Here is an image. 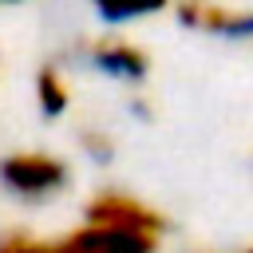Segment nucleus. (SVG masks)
I'll return each instance as SVG.
<instances>
[{
  "label": "nucleus",
  "mask_w": 253,
  "mask_h": 253,
  "mask_svg": "<svg viewBox=\"0 0 253 253\" xmlns=\"http://www.w3.org/2000/svg\"><path fill=\"white\" fill-rule=\"evenodd\" d=\"M0 182L16 194V198H51L67 186V166L63 158L55 154H43V150H16L0 162Z\"/></svg>",
  "instance_id": "obj_1"
},
{
  "label": "nucleus",
  "mask_w": 253,
  "mask_h": 253,
  "mask_svg": "<svg viewBox=\"0 0 253 253\" xmlns=\"http://www.w3.org/2000/svg\"><path fill=\"white\" fill-rule=\"evenodd\" d=\"M83 221L91 225H119V229H134V233H150L162 237L166 233V213H158L150 202L123 194V190H99L87 206H83Z\"/></svg>",
  "instance_id": "obj_2"
},
{
  "label": "nucleus",
  "mask_w": 253,
  "mask_h": 253,
  "mask_svg": "<svg viewBox=\"0 0 253 253\" xmlns=\"http://www.w3.org/2000/svg\"><path fill=\"white\" fill-rule=\"evenodd\" d=\"M83 51H87V63H91L95 71H103V75H111V79H119V83H142L146 71H150L146 51H142L138 43H130L126 36H115V32L95 36Z\"/></svg>",
  "instance_id": "obj_3"
},
{
  "label": "nucleus",
  "mask_w": 253,
  "mask_h": 253,
  "mask_svg": "<svg viewBox=\"0 0 253 253\" xmlns=\"http://www.w3.org/2000/svg\"><path fill=\"white\" fill-rule=\"evenodd\" d=\"M59 245H63V253H158L162 237L119 229V225H91V221H83L79 229L63 233Z\"/></svg>",
  "instance_id": "obj_4"
},
{
  "label": "nucleus",
  "mask_w": 253,
  "mask_h": 253,
  "mask_svg": "<svg viewBox=\"0 0 253 253\" xmlns=\"http://www.w3.org/2000/svg\"><path fill=\"white\" fill-rule=\"evenodd\" d=\"M174 16L190 32H206V36H221V40H249L253 36V8L198 0V4H182Z\"/></svg>",
  "instance_id": "obj_5"
},
{
  "label": "nucleus",
  "mask_w": 253,
  "mask_h": 253,
  "mask_svg": "<svg viewBox=\"0 0 253 253\" xmlns=\"http://www.w3.org/2000/svg\"><path fill=\"white\" fill-rule=\"evenodd\" d=\"M36 99H40V111L43 115H63L67 103H71V91H67V79L55 71V67H43L36 75Z\"/></svg>",
  "instance_id": "obj_6"
},
{
  "label": "nucleus",
  "mask_w": 253,
  "mask_h": 253,
  "mask_svg": "<svg viewBox=\"0 0 253 253\" xmlns=\"http://www.w3.org/2000/svg\"><path fill=\"white\" fill-rule=\"evenodd\" d=\"M0 253H63V245L59 241H40L24 229H12V233L0 237Z\"/></svg>",
  "instance_id": "obj_7"
},
{
  "label": "nucleus",
  "mask_w": 253,
  "mask_h": 253,
  "mask_svg": "<svg viewBox=\"0 0 253 253\" xmlns=\"http://www.w3.org/2000/svg\"><path fill=\"white\" fill-rule=\"evenodd\" d=\"M79 146L95 158V162H107L111 154H115V142H111V134L107 130H95V126H87L83 134H79Z\"/></svg>",
  "instance_id": "obj_8"
},
{
  "label": "nucleus",
  "mask_w": 253,
  "mask_h": 253,
  "mask_svg": "<svg viewBox=\"0 0 253 253\" xmlns=\"http://www.w3.org/2000/svg\"><path fill=\"white\" fill-rule=\"evenodd\" d=\"M154 8H119V4H99V20L103 24H126V20H138V16H150Z\"/></svg>",
  "instance_id": "obj_9"
},
{
  "label": "nucleus",
  "mask_w": 253,
  "mask_h": 253,
  "mask_svg": "<svg viewBox=\"0 0 253 253\" xmlns=\"http://www.w3.org/2000/svg\"><path fill=\"white\" fill-rule=\"evenodd\" d=\"M221 253H253V245H241V249H221Z\"/></svg>",
  "instance_id": "obj_10"
}]
</instances>
